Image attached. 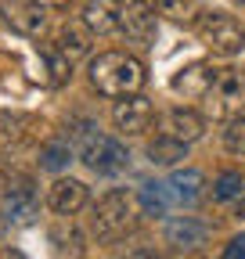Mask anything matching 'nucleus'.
I'll use <instances>...</instances> for the list:
<instances>
[{
    "mask_svg": "<svg viewBox=\"0 0 245 259\" xmlns=\"http://www.w3.org/2000/svg\"><path fill=\"white\" fill-rule=\"evenodd\" d=\"M245 105V69H220L213 90L206 94V115L209 119H234Z\"/></svg>",
    "mask_w": 245,
    "mask_h": 259,
    "instance_id": "obj_5",
    "label": "nucleus"
},
{
    "mask_svg": "<svg viewBox=\"0 0 245 259\" xmlns=\"http://www.w3.org/2000/svg\"><path fill=\"white\" fill-rule=\"evenodd\" d=\"M148 158L155 162V166H177L180 158H188V144H180V141L159 134L155 141L148 144Z\"/></svg>",
    "mask_w": 245,
    "mask_h": 259,
    "instance_id": "obj_19",
    "label": "nucleus"
},
{
    "mask_svg": "<svg viewBox=\"0 0 245 259\" xmlns=\"http://www.w3.org/2000/svg\"><path fill=\"white\" fill-rule=\"evenodd\" d=\"M195 29H198V40L206 44V51L217 58H234L245 51V25L227 11H206Z\"/></svg>",
    "mask_w": 245,
    "mask_h": 259,
    "instance_id": "obj_3",
    "label": "nucleus"
},
{
    "mask_svg": "<svg viewBox=\"0 0 245 259\" xmlns=\"http://www.w3.org/2000/svg\"><path fill=\"white\" fill-rule=\"evenodd\" d=\"M36 216H40V191H36L33 177L15 173L4 184V220L15 227H29V223H36Z\"/></svg>",
    "mask_w": 245,
    "mask_h": 259,
    "instance_id": "obj_6",
    "label": "nucleus"
},
{
    "mask_svg": "<svg viewBox=\"0 0 245 259\" xmlns=\"http://www.w3.org/2000/svg\"><path fill=\"white\" fill-rule=\"evenodd\" d=\"M137 212H141L137 194L123 191V187L105 191L101 198H98V205H94V216H90L98 241L112 245V241H119V238H127V234L134 231V223H137Z\"/></svg>",
    "mask_w": 245,
    "mask_h": 259,
    "instance_id": "obj_2",
    "label": "nucleus"
},
{
    "mask_svg": "<svg viewBox=\"0 0 245 259\" xmlns=\"http://www.w3.org/2000/svg\"><path fill=\"white\" fill-rule=\"evenodd\" d=\"M220 259H245V234H238V238H231Z\"/></svg>",
    "mask_w": 245,
    "mask_h": 259,
    "instance_id": "obj_24",
    "label": "nucleus"
},
{
    "mask_svg": "<svg viewBox=\"0 0 245 259\" xmlns=\"http://www.w3.org/2000/svg\"><path fill=\"white\" fill-rule=\"evenodd\" d=\"M224 148L231 155H245V115H234L224 130Z\"/></svg>",
    "mask_w": 245,
    "mask_h": 259,
    "instance_id": "obj_23",
    "label": "nucleus"
},
{
    "mask_svg": "<svg viewBox=\"0 0 245 259\" xmlns=\"http://www.w3.org/2000/svg\"><path fill=\"white\" fill-rule=\"evenodd\" d=\"M90 87H94L98 94L105 97H130V94H141L144 87V65L127 54V51H105L98 58H90Z\"/></svg>",
    "mask_w": 245,
    "mask_h": 259,
    "instance_id": "obj_1",
    "label": "nucleus"
},
{
    "mask_svg": "<svg viewBox=\"0 0 245 259\" xmlns=\"http://www.w3.org/2000/svg\"><path fill=\"white\" fill-rule=\"evenodd\" d=\"M127 259H159V255L151 252V248H134V252H130Z\"/></svg>",
    "mask_w": 245,
    "mask_h": 259,
    "instance_id": "obj_25",
    "label": "nucleus"
},
{
    "mask_svg": "<svg viewBox=\"0 0 245 259\" xmlns=\"http://www.w3.org/2000/svg\"><path fill=\"white\" fill-rule=\"evenodd\" d=\"M137 205H141L144 216H170L173 194H170L166 180H144L141 191H137Z\"/></svg>",
    "mask_w": 245,
    "mask_h": 259,
    "instance_id": "obj_16",
    "label": "nucleus"
},
{
    "mask_svg": "<svg viewBox=\"0 0 245 259\" xmlns=\"http://www.w3.org/2000/svg\"><path fill=\"white\" fill-rule=\"evenodd\" d=\"M151 119H155V108H151V101L144 94H130V97H119V101L112 105V122L119 134H144V130L151 126Z\"/></svg>",
    "mask_w": 245,
    "mask_h": 259,
    "instance_id": "obj_7",
    "label": "nucleus"
},
{
    "mask_svg": "<svg viewBox=\"0 0 245 259\" xmlns=\"http://www.w3.org/2000/svg\"><path fill=\"white\" fill-rule=\"evenodd\" d=\"M220 69L217 65H209V61H195L188 65V69H180L173 76V94H184V97H191V101H206V94L213 90V83H217Z\"/></svg>",
    "mask_w": 245,
    "mask_h": 259,
    "instance_id": "obj_9",
    "label": "nucleus"
},
{
    "mask_svg": "<svg viewBox=\"0 0 245 259\" xmlns=\"http://www.w3.org/2000/svg\"><path fill=\"white\" fill-rule=\"evenodd\" d=\"M79 22L94 36H108V32L123 29V4H115V0H87L79 11Z\"/></svg>",
    "mask_w": 245,
    "mask_h": 259,
    "instance_id": "obj_13",
    "label": "nucleus"
},
{
    "mask_svg": "<svg viewBox=\"0 0 245 259\" xmlns=\"http://www.w3.org/2000/svg\"><path fill=\"white\" fill-rule=\"evenodd\" d=\"M162 134L180 141V144H191V141H198L206 134V115H198L195 108H180L177 105V108H170L162 115Z\"/></svg>",
    "mask_w": 245,
    "mask_h": 259,
    "instance_id": "obj_14",
    "label": "nucleus"
},
{
    "mask_svg": "<svg viewBox=\"0 0 245 259\" xmlns=\"http://www.w3.org/2000/svg\"><path fill=\"white\" fill-rule=\"evenodd\" d=\"M40 4H44V8H65L69 0H40Z\"/></svg>",
    "mask_w": 245,
    "mask_h": 259,
    "instance_id": "obj_27",
    "label": "nucleus"
},
{
    "mask_svg": "<svg viewBox=\"0 0 245 259\" xmlns=\"http://www.w3.org/2000/svg\"><path fill=\"white\" fill-rule=\"evenodd\" d=\"M90 36H94V32H90L83 22H69V25H61V32H58V51L65 54L69 61H76V58H83L87 51H90Z\"/></svg>",
    "mask_w": 245,
    "mask_h": 259,
    "instance_id": "obj_18",
    "label": "nucleus"
},
{
    "mask_svg": "<svg viewBox=\"0 0 245 259\" xmlns=\"http://www.w3.org/2000/svg\"><path fill=\"white\" fill-rule=\"evenodd\" d=\"M0 259H25V255H22V252H15V248H11V252H4V255H0Z\"/></svg>",
    "mask_w": 245,
    "mask_h": 259,
    "instance_id": "obj_28",
    "label": "nucleus"
},
{
    "mask_svg": "<svg viewBox=\"0 0 245 259\" xmlns=\"http://www.w3.org/2000/svg\"><path fill=\"white\" fill-rule=\"evenodd\" d=\"M241 191H245V180L234 169H227V173H220L217 180H213V198H217V202H234Z\"/></svg>",
    "mask_w": 245,
    "mask_h": 259,
    "instance_id": "obj_22",
    "label": "nucleus"
},
{
    "mask_svg": "<svg viewBox=\"0 0 245 259\" xmlns=\"http://www.w3.org/2000/svg\"><path fill=\"white\" fill-rule=\"evenodd\" d=\"M0 15L22 36H40L47 25V8L40 0H0Z\"/></svg>",
    "mask_w": 245,
    "mask_h": 259,
    "instance_id": "obj_8",
    "label": "nucleus"
},
{
    "mask_svg": "<svg viewBox=\"0 0 245 259\" xmlns=\"http://www.w3.org/2000/svg\"><path fill=\"white\" fill-rule=\"evenodd\" d=\"M69 162H72V144H69V141H51V144L40 151V166L51 169V173L65 169Z\"/></svg>",
    "mask_w": 245,
    "mask_h": 259,
    "instance_id": "obj_20",
    "label": "nucleus"
},
{
    "mask_svg": "<svg viewBox=\"0 0 245 259\" xmlns=\"http://www.w3.org/2000/svg\"><path fill=\"white\" fill-rule=\"evenodd\" d=\"M234 212H238V216H245V191H241L238 198H234Z\"/></svg>",
    "mask_w": 245,
    "mask_h": 259,
    "instance_id": "obj_26",
    "label": "nucleus"
},
{
    "mask_svg": "<svg viewBox=\"0 0 245 259\" xmlns=\"http://www.w3.org/2000/svg\"><path fill=\"white\" fill-rule=\"evenodd\" d=\"M209 241V227L195 216H170L166 220V245L177 252H195Z\"/></svg>",
    "mask_w": 245,
    "mask_h": 259,
    "instance_id": "obj_11",
    "label": "nucleus"
},
{
    "mask_svg": "<svg viewBox=\"0 0 245 259\" xmlns=\"http://www.w3.org/2000/svg\"><path fill=\"white\" fill-rule=\"evenodd\" d=\"M166 187H170L177 205H195L206 194V177L198 169H173L170 180H166Z\"/></svg>",
    "mask_w": 245,
    "mask_h": 259,
    "instance_id": "obj_15",
    "label": "nucleus"
},
{
    "mask_svg": "<svg viewBox=\"0 0 245 259\" xmlns=\"http://www.w3.org/2000/svg\"><path fill=\"white\" fill-rule=\"evenodd\" d=\"M40 58L47 61V72H51V83L54 87H61V83L72 76V61L61 54L58 47H40Z\"/></svg>",
    "mask_w": 245,
    "mask_h": 259,
    "instance_id": "obj_21",
    "label": "nucleus"
},
{
    "mask_svg": "<svg viewBox=\"0 0 245 259\" xmlns=\"http://www.w3.org/2000/svg\"><path fill=\"white\" fill-rule=\"evenodd\" d=\"M241 4H245V0H241Z\"/></svg>",
    "mask_w": 245,
    "mask_h": 259,
    "instance_id": "obj_29",
    "label": "nucleus"
},
{
    "mask_svg": "<svg viewBox=\"0 0 245 259\" xmlns=\"http://www.w3.org/2000/svg\"><path fill=\"white\" fill-rule=\"evenodd\" d=\"M87 205V184L76 177H58L47 191V209L54 216H76Z\"/></svg>",
    "mask_w": 245,
    "mask_h": 259,
    "instance_id": "obj_10",
    "label": "nucleus"
},
{
    "mask_svg": "<svg viewBox=\"0 0 245 259\" xmlns=\"http://www.w3.org/2000/svg\"><path fill=\"white\" fill-rule=\"evenodd\" d=\"M155 8L173 25H198L206 15V0H155Z\"/></svg>",
    "mask_w": 245,
    "mask_h": 259,
    "instance_id": "obj_17",
    "label": "nucleus"
},
{
    "mask_svg": "<svg viewBox=\"0 0 245 259\" xmlns=\"http://www.w3.org/2000/svg\"><path fill=\"white\" fill-rule=\"evenodd\" d=\"M47 245H51V259H83L87 252V238L72 223V216H61L51 231H47Z\"/></svg>",
    "mask_w": 245,
    "mask_h": 259,
    "instance_id": "obj_12",
    "label": "nucleus"
},
{
    "mask_svg": "<svg viewBox=\"0 0 245 259\" xmlns=\"http://www.w3.org/2000/svg\"><path fill=\"white\" fill-rule=\"evenodd\" d=\"M79 158L90 173H101V177H115L130 166V151L123 141L108 137V134H98V130H90V134L79 141Z\"/></svg>",
    "mask_w": 245,
    "mask_h": 259,
    "instance_id": "obj_4",
    "label": "nucleus"
}]
</instances>
